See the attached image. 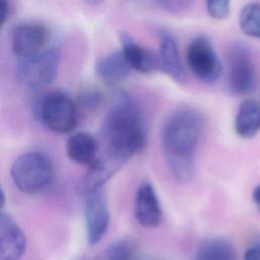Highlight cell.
Segmentation results:
<instances>
[{
  "label": "cell",
  "mask_w": 260,
  "mask_h": 260,
  "mask_svg": "<svg viewBox=\"0 0 260 260\" xmlns=\"http://www.w3.org/2000/svg\"><path fill=\"white\" fill-rule=\"evenodd\" d=\"M96 141V158L89 167L105 181L110 180L129 158L145 148V119L139 104L132 96L125 92L117 94Z\"/></svg>",
  "instance_id": "1"
},
{
  "label": "cell",
  "mask_w": 260,
  "mask_h": 260,
  "mask_svg": "<svg viewBox=\"0 0 260 260\" xmlns=\"http://www.w3.org/2000/svg\"><path fill=\"white\" fill-rule=\"evenodd\" d=\"M203 127L201 114L181 106L166 119L160 133L162 154L175 180L191 183L196 175V150Z\"/></svg>",
  "instance_id": "2"
},
{
  "label": "cell",
  "mask_w": 260,
  "mask_h": 260,
  "mask_svg": "<svg viewBox=\"0 0 260 260\" xmlns=\"http://www.w3.org/2000/svg\"><path fill=\"white\" fill-rule=\"evenodd\" d=\"M11 178L17 189L24 194H36L52 181L54 169L50 159L38 151L19 155L12 164Z\"/></svg>",
  "instance_id": "3"
},
{
  "label": "cell",
  "mask_w": 260,
  "mask_h": 260,
  "mask_svg": "<svg viewBox=\"0 0 260 260\" xmlns=\"http://www.w3.org/2000/svg\"><path fill=\"white\" fill-rule=\"evenodd\" d=\"M59 66V51L56 48H49L32 56L18 59L15 74L22 85L29 88H40L55 80Z\"/></svg>",
  "instance_id": "4"
},
{
  "label": "cell",
  "mask_w": 260,
  "mask_h": 260,
  "mask_svg": "<svg viewBox=\"0 0 260 260\" xmlns=\"http://www.w3.org/2000/svg\"><path fill=\"white\" fill-rule=\"evenodd\" d=\"M40 113L45 126L56 133L71 132L78 121L75 102L62 90L49 92L42 101Z\"/></svg>",
  "instance_id": "5"
},
{
  "label": "cell",
  "mask_w": 260,
  "mask_h": 260,
  "mask_svg": "<svg viewBox=\"0 0 260 260\" xmlns=\"http://www.w3.org/2000/svg\"><path fill=\"white\" fill-rule=\"evenodd\" d=\"M186 62L191 73L205 83L216 82L222 73V65L212 43L205 36L193 38L186 49Z\"/></svg>",
  "instance_id": "6"
},
{
  "label": "cell",
  "mask_w": 260,
  "mask_h": 260,
  "mask_svg": "<svg viewBox=\"0 0 260 260\" xmlns=\"http://www.w3.org/2000/svg\"><path fill=\"white\" fill-rule=\"evenodd\" d=\"M228 82L232 92L247 94L256 84V70L251 51L242 42L231 44L226 54Z\"/></svg>",
  "instance_id": "7"
},
{
  "label": "cell",
  "mask_w": 260,
  "mask_h": 260,
  "mask_svg": "<svg viewBox=\"0 0 260 260\" xmlns=\"http://www.w3.org/2000/svg\"><path fill=\"white\" fill-rule=\"evenodd\" d=\"M84 217L87 241L90 245L98 244L109 228L110 212L107 199L101 189L84 194Z\"/></svg>",
  "instance_id": "8"
},
{
  "label": "cell",
  "mask_w": 260,
  "mask_h": 260,
  "mask_svg": "<svg viewBox=\"0 0 260 260\" xmlns=\"http://www.w3.org/2000/svg\"><path fill=\"white\" fill-rule=\"evenodd\" d=\"M49 31L41 22L19 23L11 31V50L18 58L32 56L45 49Z\"/></svg>",
  "instance_id": "9"
},
{
  "label": "cell",
  "mask_w": 260,
  "mask_h": 260,
  "mask_svg": "<svg viewBox=\"0 0 260 260\" xmlns=\"http://www.w3.org/2000/svg\"><path fill=\"white\" fill-rule=\"evenodd\" d=\"M134 214L140 225L146 229H155L164 219L161 206L153 186L144 182L136 191L134 199Z\"/></svg>",
  "instance_id": "10"
},
{
  "label": "cell",
  "mask_w": 260,
  "mask_h": 260,
  "mask_svg": "<svg viewBox=\"0 0 260 260\" xmlns=\"http://www.w3.org/2000/svg\"><path fill=\"white\" fill-rule=\"evenodd\" d=\"M158 52L156 54L157 68L174 81L179 83L184 82L186 75L176 40L165 29L158 30Z\"/></svg>",
  "instance_id": "11"
},
{
  "label": "cell",
  "mask_w": 260,
  "mask_h": 260,
  "mask_svg": "<svg viewBox=\"0 0 260 260\" xmlns=\"http://www.w3.org/2000/svg\"><path fill=\"white\" fill-rule=\"evenodd\" d=\"M26 239L14 221L4 212H0V260H19L25 251Z\"/></svg>",
  "instance_id": "12"
},
{
  "label": "cell",
  "mask_w": 260,
  "mask_h": 260,
  "mask_svg": "<svg viewBox=\"0 0 260 260\" xmlns=\"http://www.w3.org/2000/svg\"><path fill=\"white\" fill-rule=\"evenodd\" d=\"M121 51L131 70L139 73H150L157 68L156 54L138 44L128 32L120 34Z\"/></svg>",
  "instance_id": "13"
},
{
  "label": "cell",
  "mask_w": 260,
  "mask_h": 260,
  "mask_svg": "<svg viewBox=\"0 0 260 260\" xmlns=\"http://www.w3.org/2000/svg\"><path fill=\"white\" fill-rule=\"evenodd\" d=\"M130 71L131 68L121 50L109 53L95 62L96 75L108 85L121 82L129 75Z\"/></svg>",
  "instance_id": "14"
},
{
  "label": "cell",
  "mask_w": 260,
  "mask_h": 260,
  "mask_svg": "<svg viewBox=\"0 0 260 260\" xmlns=\"http://www.w3.org/2000/svg\"><path fill=\"white\" fill-rule=\"evenodd\" d=\"M67 156L82 166H91L98 154V141L87 132H76L67 140Z\"/></svg>",
  "instance_id": "15"
},
{
  "label": "cell",
  "mask_w": 260,
  "mask_h": 260,
  "mask_svg": "<svg viewBox=\"0 0 260 260\" xmlns=\"http://www.w3.org/2000/svg\"><path fill=\"white\" fill-rule=\"evenodd\" d=\"M235 129L242 138H252L260 131V103L255 100L244 101L239 108Z\"/></svg>",
  "instance_id": "16"
},
{
  "label": "cell",
  "mask_w": 260,
  "mask_h": 260,
  "mask_svg": "<svg viewBox=\"0 0 260 260\" xmlns=\"http://www.w3.org/2000/svg\"><path fill=\"white\" fill-rule=\"evenodd\" d=\"M194 260H239V257L231 242L214 238L205 240L198 246Z\"/></svg>",
  "instance_id": "17"
},
{
  "label": "cell",
  "mask_w": 260,
  "mask_h": 260,
  "mask_svg": "<svg viewBox=\"0 0 260 260\" xmlns=\"http://www.w3.org/2000/svg\"><path fill=\"white\" fill-rule=\"evenodd\" d=\"M239 26L244 35L260 40V3L250 2L239 13Z\"/></svg>",
  "instance_id": "18"
},
{
  "label": "cell",
  "mask_w": 260,
  "mask_h": 260,
  "mask_svg": "<svg viewBox=\"0 0 260 260\" xmlns=\"http://www.w3.org/2000/svg\"><path fill=\"white\" fill-rule=\"evenodd\" d=\"M109 260H140L135 244L127 239L114 241L108 248Z\"/></svg>",
  "instance_id": "19"
},
{
  "label": "cell",
  "mask_w": 260,
  "mask_h": 260,
  "mask_svg": "<svg viewBox=\"0 0 260 260\" xmlns=\"http://www.w3.org/2000/svg\"><path fill=\"white\" fill-rule=\"evenodd\" d=\"M160 10L174 15H181L187 12L194 0H148Z\"/></svg>",
  "instance_id": "20"
},
{
  "label": "cell",
  "mask_w": 260,
  "mask_h": 260,
  "mask_svg": "<svg viewBox=\"0 0 260 260\" xmlns=\"http://www.w3.org/2000/svg\"><path fill=\"white\" fill-rule=\"evenodd\" d=\"M102 101V92L94 87H86L82 89L78 95L79 106L86 111L95 110L101 105Z\"/></svg>",
  "instance_id": "21"
},
{
  "label": "cell",
  "mask_w": 260,
  "mask_h": 260,
  "mask_svg": "<svg viewBox=\"0 0 260 260\" xmlns=\"http://www.w3.org/2000/svg\"><path fill=\"white\" fill-rule=\"evenodd\" d=\"M209 16L216 20H223L230 14L231 0H204Z\"/></svg>",
  "instance_id": "22"
},
{
  "label": "cell",
  "mask_w": 260,
  "mask_h": 260,
  "mask_svg": "<svg viewBox=\"0 0 260 260\" xmlns=\"http://www.w3.org/2000/svg\"><path fill=\"white\" fill-rule=\"evenodd\" d=\"M244 260H260V239L255 240L246 249Z\"/></svg>",
  "instance_id": "23"
},
{
  "label": "cell",
  "mask_w": 260,
  "mask_h": 260,
  "mask_svg": "<svg viewBox=\"0 0 260 260\" xmlns=\"http://www.w3.org/2000/svg\"><path fill=\"white\" fill-rule=\"evenodd\" d=\"M10 6L8 0H0V30L9 18Z\"/></svg>",
  "instance_id": "24"
},
{
  "label": "cell",
  "mask_w": 260,
  "mask_h": 260,
  "mask_svg": "<svg viewBox=\"0 0 260 260\" xmlns=\"http://www.w3.org/2000/svg\"><path fill=\"white\" fill-rule=\"evenodd\" d=\"M252 196H253V200H254L255 204L260 208V185L255 187V189L253 190Z\"/></svg>",
  "instance_id": "25"
},
{
  "label": "cell",
  "mask_w": 260,
  "mask_h": 260,
  "mask_svg": "<svg viewBox=\"0 0 260 260\" xmlns=\"http://www.w3.org/2000/svg\"><path fill=\"white\" fill-rule=\"evenodd\" d=\"M5 203V194H4V190L0 184V208L4 205Z\"/></svg>",
  "instance_id": "26"
},
{
  "label": "cell",
  "mask_w": 260,
  "mask_h": 260,
  "mask_svg": "<svg viewBox=\"0 0 260 260\" xmlns=\"http://www.w3.org/2000/svg\"><path fill=\"white\" fill-rule=\"evenodd\" d=\"M87 4L89 5H92V6H96V5H100L101 3L104 2V0H84Z\"/></svg>",
  "instance_id": "27"
}]
</instances>
